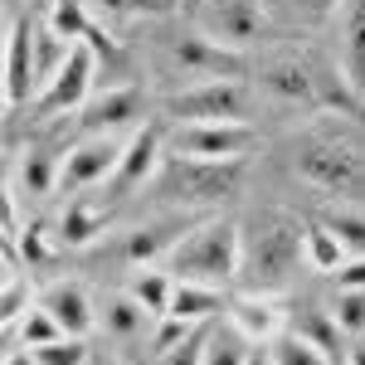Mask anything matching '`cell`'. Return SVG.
<instances>
[{"label": "cell", "mask_w": 365, "mask_h": 365, "mask_svg": "<svg viewBox=\"0 0 365 365\" xmlns=\"http://www.w3.org/2000/svg\"><path fill=\"white\" fill-rule=\"evenodd\" d=\"M302 229L287 210H263L249 229H244V258H239V282L249 287V292H282L292 273H297V263L307 258L302 249Z\"/></svg>", "instance_id": "cell-1"}, {"label": "cell", "mask_w": 365, "mask_h": 365, "mask_svg": "<svg viewBox=\"0 0 365 365\" xmlns=\"http://www.w3.org/2000/svg\"><path fill=\"white\" fill-rule=\"evenodd\" d=\"M239 258H244V225L234 220H205L195 225L175 249L166 268L175 282H205V287H229L239 278Z\"/></svg>", "instance_id": "cell-2"}, {"label": "cell", "mask_w": 365, "mask_h": 365, "mask_svg": "<svg viewBox=\"0 0 365 365\" xmlns=\"http://www.w3.org/2000/svg\"><path fill=\"white\" fill-rule=\"evenodd\" d=\"M156 190L175 205H220L239 195L244 185V161H195V156H166V166L151 180Z\"/></svg>", "instance_id": "cell-3"}, {"label": "cell", "mask_w": 365, "mask_h": 365, "mask_svg": "<svg viewBox=\"0 0 365 365\" xmlns=\"http://www.w3.org/2000/svg\"><path fill=\"white\" fill-rule=\"evenodd\" d=\"M161 108L175 122H253V93L239 78H205L170 93Z\"/></svg>", "instance_id": "cell-4"}, {"label": "cell", "mask_w": 365, "mask_h": 365, "mask_svg": "<svg viewBox=\"0 0 365 365\" xmlns=\"http://www.w3.org/2000/svg\"><path fill=\"white\" fill-rule=\"evenodd\" d=\"M253 146H258L253 122H180L170 132V151L195 161H244Z\"/></svg>", "instance_id": "cell-5"}, {"label": "cell", "mask_w": 365, "mask_h": 365, "mask_svg": "<svg viewBox=\"0 0 365 365\" xmlns=\"http://www.w3.org/2000/svg\"><path fill=\"white\" fill-rule=\"evenodd\" d=\"M297 175L317 190H327V195H361L365 190V161L341 141L297 146Z\"/></svg>", "instance_id": "cell-6"}, {"label": "cell", "mask_w": 365, "mask_h": 365, "mask_svg": "<svg viewBox=\"0 0 365 365\" xmlns=\"http://www.w3.org/2000/svg\"><path fill=\"white\" fill-rule=\"evenodd\" d=\"M170 68L185 73L190 83H205V78H239L244 73V54L229 49L220 39H210L205 29H180L170 39Z\"/></svg>", "instance_id": "cell-7"}, {"label": "cell", "mask_w": 365, "mask_h": 365, "mask_svg": "<svg viewBox=\"0 0 365 365\" xmlns=\"http://www.w3.org/2000/svg\"><path fill=\"white\" fill-rule=\"evenodd\" d=\"M122 146H127V141H117L113 132H93V137H83L78 146H68V156L58 161V190L83 195L93 185L113 180L117 161H122Z\"/></svg>", "instance_id": "cell-8"}, {"label": "cell", "mask_w": 365, "mask_h": 365, "mask_svg": "<svg viewBox=\"0 0 365 365\" xmlns=\"http://www.w3.org/2000/svg\"><path fill=\"white\" fill-rule=\"evenodd\" d=\"M93 78H98V54H93L88 39H78L68 49V58H63V68L39 88L34 108L39 113H78V108H88V98H93Z\"/></svg>", "instance_id": "cell-9"}, {"label": "cell", "mask_w": 365, "mask_h": 365, "mask_svg": "<svg viewBox=\"0 0 365 365\" xmlns=\"http://www.w3.org/2000/svg\"><path fill=\"white\" fill-rule=\"evenodd\" d=\"M195 25L205 29L210 39H220V44H229V49L244 54L253 39L263 34L268 15H263V0H200Z\"/></svg>", "instance_id": "cell-10"}, {"label": "cell", "mask_w": 365, "mask_h": 365, "mask_svg": "<svg viewBox=\"0 0 365 365\" xmlns=\"http://www.w3.org/2000/svg\"><path fill=\"white\" fill-rule=\"evenodd\" d=\"M161 166H166V137H161L156 127H137V132L127 137L122 161H117V170H113V195L127 200L132 190L151 185Z\"/></svg>", "instance_id": "cell-11"}, {"label": "cell", "mask_w": 365, "mask_h": 365, "mask_svg": "<svg viewBox=\"0 0 365 365\" xmlns=\"http://www.w3.org/2000/svg\"><path fill=\"white\" fill-rule=\"evenodd\" d=\"M39 98V68H34V29L25 20H10L5 34V108L15 113L20 103Z\"/></svg>", "instance_id": "cell-12"}, {"label": "cell", "mask_w": 365, "mask_h": 365, "mask_svg": "<svg viewBox=\"0 0 365 365\" xmlns=\"http://www.w3.org/2000/svg\"><path fill=\"white\" fill-rule=\"evenodd\" d=\"M258 88H263L268 98L287 103V108H317V103H322L317 73H312L307 63H297V58H278V63L258 68Z\"/></svg>", "instance_id": "cell-13"}, {"label": "cell", "mask_w": 365, "mask_h": 365, "mask_svg": "<svg viewBox=\"0 0 365 365\" xmlns=\"http://www.w3.org/2000/svg\"><path fill=\"white\" fill-rule=\"evenodd\" d=\"M336 54L351 93H365V0H341L336 10Z\"/></svg>", "instance_id": "cell-14"}, {"label": "cell", "mask_w": 365, "mask_h": 365, "mask_svg": "<svg viewBox=\"0 0 365 365\" xmlns=\"http://www.w3.org/2000/svg\"><path fill=\"white\" fill-rule=\"evenodd\" d=\"M39 302L54 312V322L63 327V336H93L98 331V307L78 282H49L39 292Z\"/></svg>", "instance_id": "cell-15"}, {"label": "cell", "mask_w": 365, "mask_h": 365, "mask_svg": "<svg viewBox=\"0 0 365 365\" xmlns=\"http://www.w3.org/2000/svg\"><path fill=\"white\" fill-rule=\"evenodd\" d=\"M88 127L93 132H122V127H132L137 117H146V93L141 88H108V93H98V98H88Z\"/></svg>", "instance_id": "cell-16"}, {"label": "cell", "mask_w": 365, "mask_h": 365, "mask_svg": "<svg viewBox=\"0 0 365 365\" xmlns=\"http://www.w3.org/2000/svg\"><path fill=\"white\" fill-rule=\"evenodd\" d=\"M229 322H234L253 346H268L273 336L287 331V327H282L278 302H273L268 292H244V297H234V302H229Z\"/></svg>", "instance_id": "cell-17"}, {"label": "cell", "mask_w": 365, "mask_h": 365, "mask_svg": "<svg viewBox=\"0 0 365 365\" xmlns=\"http://www.w3.org/2000/svg\"><path fill=\"white\" fill-rule=\"evenodd\" d=\"M185 234H190V229L180 225V220H170V225H141V229L127 234L122 253H127V263L146 268V263H156V258H170V249H175Z\"/></svg>", "instance_id": "cell-18"}, {"label": "cell", "mask_w": 365, "mask_h": 365, "mask_svg": "<svg viewBox=\"0 0 365 365\" xmlns=\"http://www.w3.org/2000/svg\"><path fill=\"white\" fill-rule=\"evenodd\" d=\"M220 312H225V287L175 282V297H170V312H166V317H180V322H190V327H210Z\"/></svg>", "instance_id": "cell-19"}, {"label": "cell", "mask_w": 365, "mask_h": 365, "mask_svg": "<svg viewBox=\"0 0 365 365\" xmlns=\"http://www.w3.org/2000/svg\"><path fill=\"white\" fill-rule=\"evenodd\" d=\"M292 331H297V336H307L331 365H346V361H351V351H346V331L336 327V317H331V312H317V307L297 312Z\"/></svg>", "instance_id": "cell-20"}, {"label": "cell", "mask_w": 365, "mask_h": 365, "mask_svg": "<svg viewBox=\"0 0 365 365\" xmlns=\"http://www.w3.org/2000/svg\"><path fill=\"white\" fill-rule=\"evenodd\" d=\"M127 292H132V297H137L151 317H166V312H170V297H175V273H170V268H156V263H146V268H137V273H132Z\"/></svg>", "instance_id": "cell-21"}, {"label": "cell", "mask_w": 365, "mask_h": 365, "mask_svg": "<svg viewBox=\"0 0 365 365\" xmlns=\"http://www.w3.org/2000/svg\"><path fill=\"white\" fill-rule=\"evenodd\" d=\"M151 322H156V317L141 307L132 292H127V297H117V302H108V312L98 317V327H103V331H108L113 341H137L141 331L151 327Z\"/></svg>", "instance_id": "cell-22"}, {"label": "cell", "mask_w": 365, "mask_h": 365, "mask_svg": "<svg viewBox=\"0 0 365 365\" xmlns=\"http://www.w3.org/2000/svg\"><path fill=\"white\" fill-rule=\"evenodd\" d=\"M103 229H108V210H98L88 195H73L63 225H58V239H63V244H88V239H98Z\"/></svg>", "instance_id": "cell-23"}, {"label": "cell", "mask_w": 365, "mask_h": 365, "mask_svg": "<svg viewBox=\"0 0 365 365\" xmlns=\"http://www.w3.org/2000/svg\"><path fill=\"white\" fill-rule=\"evenodd\" d=\"M63 336V327L54 322V312L44 307V302H34V307L10 327V346H29V351H39V346H49V341Z\"/></svg>", "instance_id": "cell-24"}, {"label": "cell", "mask_w": 365, "mask_h": 365, "mask_svg": "<svg viewBox=\"0 0 365 365\" xmlns=\"http://www.w3.org/2000/svg\"><path fill=\"white\" fill-rule=\"evenodd\" d=\"M302 249H307V263L317 268V273H336L341 263L351 258V253H346V244H341V239L322 225V220L302 229Z\"/></svg>", "instance_id": "cell-25"}, {"label": "cell", "mask_w": 365, "mask_h": 365, "mask_svg": "<svg viewBox=\"0 0 365 365\" xmlns=\"http://www.w3.org/2000/svg\"><path fill=\"white\" fill-rule=\"evenodd\" d=\"M249 356H253V341L239 331V327H229V331H210L205 336V361L200 365H249Z\"/></svg>", "instance_id": "cell-26"}, {"label": "cell", "mask_w": 365, "mask_h": 365, "mask_svg": "<svg viewBox=\"0 0 365 365\" xmlns=\"http://www.w3.org/2000/svg\"><path fill=\"white\" fill-rule=\"evenodd\" d=\"M20 190L25 195H54L58 190V156H49V151H25L20 156Z\"/></svg>", "instance_id": "cell-27"}, {"label": "cell", "mask_w": 365, "mask_h": 365, "mask_svg": "<svg viewBox=\"0 0 365 365\" xmlns=\"http://www.w3.org/2000/svg\"><path fill=\"white\" fill-rule=\"evenodd\" d=\"M268 356H273V365H331L317 346H312L307 336H297L292 327L282 331V336H273L268 341Z\"/></svg>", "instance_id": "cell-28"}, {"label": "cell", "mask_w": 365, "mask_h": 365, "mask_svg": "<svg viewBox=\"0 0 365 365\" xmlns=\"http://www.w3.org/2000/svg\"><path fill=\"white\" fill-rule=\"evenodd\" d=\"M49 29H54L58 39H68V44L88 39V34H93L88 5H83V0H54V10H49Z\"/></svg>", "instance_id": "cell-29"}, {"label": "cell", "mask_w": 365, "mask_h": 365, "mask_svg": "<svg viewBox=\"0 0 365 365\" xmlns=\"http://www.w3.org/2000/svg\"><path fill=\"white\" fill-rule=\"evenodd\" d=\"M331 317H336V327L346 336H365V287H336Z\"/></svg>", "instance_id": "cell-30"}, {"label": "cell", "mask_w": 365, "mask_h": 365, "mask_svg": "<svg viewBox=\"0 0 365 365\" xmlns=\"http://www.w3.org/2000/svg\"><path fill=\"white\" fill-rule=\"evenodd\" d=\"M34 361L39 365H88L93 351H88V336H58V341H49V346H39Z\"/></svg>", "instance_id": "cell-31"}, {"label": "cell", "mask_w": 365, "mask_h": 365, "mask_svg": "<svg viewBox=\"0 0 365 365\" xmlns=\"http://www.w3.org/2000/svg\"><path fill=\"white\" fill-rule=\"evenodd\" d=\"M29 307H34V302H29V278L20 273V268L5 273V297H0V317H5V327H15Z\"/></svg>", "instance_id": "cell-32"}, {"label": "cell", "mask_w": 365, "mask_h": 365, "mask_svg": "<svg viewBox=\"0 0 365 365\" xmlns=\"http://www.w3.org/2000/svg\"><path fill=\"white\" fill-rule=\"evenodd\" d=\"M341 0H282V15L292 20V25H327V20H336Z\"/></svg>", "instance_id": "cell-33"}, {"label": "cell", "mask_w": 365, "mask_h": 365, "mask_svg": "<svg viewBox=\"0 0 365 365\" xmlns=\"http://www.w3.org/2000/svg\"><path fill=\"white\" fill-rule=\"evenodd\" d=\"M322 225L346 244V253H365V220H361V215H351V210H331Z\"/></svg>", "instance_id": "cell-34"}, {"label": "cell", "mask_w": 365, "mask_h": 365, "mask_svg": "<svg viewBox=\"0 0 365 365\" xmlns=\"http://www.w3.org/2000/svg\"><path fill=\"white\" fill-rule=\"evenodd\" d=\"M205 336H210V331L200 327L190 341H180L175 351H166V356H161V365H200V361H205Z\"/></svg>", "instance_id": "cell-35"}, {"label": "cell", "mask_w": 365, "mask_h": 365, "mask_svg": "<svg viewBox=\"0 0 365 365\" xmlns=\"http://www.w3.org/2000/svg\"><path fill=\"white\" fill-rule=\"evenodd\" d=\"M331 278H336V287H365V253H351Z\"/></svg>", "instance_id": "cell-36"}, {"label": "cell", "mask_w": 365, "mask_h": 365, "mask_svg": "<svg viewBox=\"0 0 365 365\" xmlns=\"http://www.w3.org/2000/svg\"><path fill=\"white\" fill-rule=\"evenodd\" d=\"M88 5H93L98 20H127V15H132L137 5H146V0H88Z\"/></svg>", "instance_id": "cell-37"}, {"label": "cell", "mask_w": 365, "mask_h": 365, "mask_svg": "<svg viewBox=\"0 0 365 365\" xmlns=\"http://www.w3.org/2000/svg\"><path fill=\"white\" fill-rule=\"evenodd\" d=\"M15 244L25 249V263H44V258H49V244H44V229H25V234H20Z\"/></svg>", "instance_id": "cell-38"}, {"label": "cell", "mask_w": 365, "mask_h": 365, "mask_svg": "<svg viewBox=\"0 0 365 365\" xmlns=\"http://www.w3.org/2000/svg\"><path fill=\"white\" fill-rule=\"evenodd\" d=\"M5 365H39V361H34V351H29V346H10Z\"/></svg>", "instance_id": "cell-39"}, {"label": "cell", "mask_w": 365, "mask_h": 365, "mask_svg": "<svg viewBox=\"0 0 365 365\" xmlns=\"http://www.w3.org/2000/svg\"><path fill=\"white\" fill-rule=\"evenodd\" d=\"M249 365H273V356H263V346H253V356H249Z\"/></svg>", "instance_id": "cell-40"}, {"label": "cell", "mask_w": 365, "mask_h": 365, "mask_svg": "<svg viewBox=\"0 0 365 365\" xmlns=\"http://www.w3.org/2000/svg\"><path fill=\"white\" fill-rule=\"evenodd\" d=\"M346 365H365V351H351V361Z\"/></svg>", "instance_id": "cell-41"}, {"label": "cell", "mask_w": 365, "mask_h": 365, "mask_svg": "<svg viewBox=\"0 0 365 365\" xmlns=\"http://www.w3.org/2000/svg\"><path fill=\"white\" fill-rule=\"evenodd\" d=\"M88 365H122V361H113V356H103V361H88Z\"/></svg>", "instance_id": "cell-42"}]
</instances>
